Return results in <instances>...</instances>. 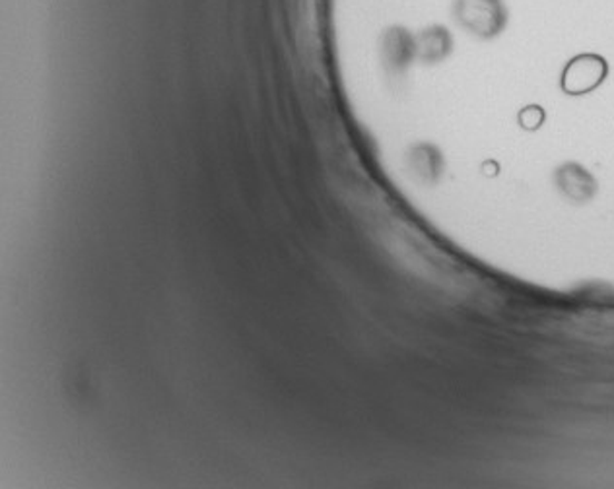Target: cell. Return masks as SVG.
<instances>
[{
    "label": "cell",
    "instance_id": "cell-3",
    "mask_svg": "<svg viewBox=\"0 0 614 489\" xmlns=\"http://www.w3.org/2000/svg\"><path fill=\"white\" fill-rule=\"evenodd\" d=\"M554 181L558 191L577 204H584L587 200H592L597 192V179L576 161H568L554 173Z\"/></svg>",
    "mask_w": 614,
    "mask_h": 489
},
{
    "label": "cell",
    "instance_id": "cell-2",
    "mask_svg": "<svg viewBox=\"0 0 614 489\" xmlns=\"http://www.w3.org/2000/svg\"><path fill=\"white\" fill-rule=\"evenodd\" d=\"M608 74L605 57L595 53H582L570 59L562 70L561 86L568 96H585L597 90Z\"/></svg>",
    "mask_w": 614,
    "mask_h": 489
},
{
    "label": "cell",
    "instance_id": "cell-4",
    "mask_svg": "<svg viewBox=\"0 0 614 489\" xmlns=\"http://www.w3.org/2000/svg\"><path fill=\"white\" fill-rule=\"evenodd\" d=\"M517 119H519V124L525 130L541 129L546 119L545 109L541 108V106H527V108H523L519 111Z\"/></svg>",
    "mask_w": 614,
    "mask_h": 489
},
{
    "label": "cell",
    "instance_id": "cell-1",
    "mask_svg": "<svg viewBox=\"0 0 614 489\" xmlns=\"http://www.w3.org/2000/svg\"><path fill=\"white\" fill-rule=\"evenodd\" d=\"M452 12L463 30L481 39L496 38L507 23L504 0H454Z\"/></svg>",
    "mask_w": 614,
    "mask_h": 489
}]
</instances>
